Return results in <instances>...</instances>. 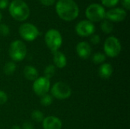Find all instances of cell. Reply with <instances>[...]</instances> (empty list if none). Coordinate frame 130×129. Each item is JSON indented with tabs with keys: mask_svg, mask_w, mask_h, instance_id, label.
I'll use <instances>...</instances> for the list:
<instances>
[{
	"mask_svg": "<svg viewBox=\"0 0 130 129\" xmlns=\"http://www.w3.org/2000/svg\"><path fill=\"white\" fill-rule=\"evenodd\" d=\"M44 40L46 46L52 52L59 51L62 44V34L58 30L56 29L48 30L45 34Z\"/></svg>",
	"mask_w": 130,
	"mask_h": 129,
	"instance_id": "4",
	"label": "cell"
},
{
	"mask_svg": "<svg viewBox=\"0 0 130 129\" xmlns=\"http://www.w3.org/2000/svg\"><path fill=\"white\" fill-rule=\"evenodd\" d=\"M10 33V27L6 24H0V35L7 36Z\"/></svg>",
	"mask_w": 130,
	"mask_h": 129,
	"instance_id": "23",
	"label": "cell"
},
{
	"mask_svg": "<svg viewBox=\"0 0 130 129\" xmlns=\"http://www.w3.org/2000/svg\"><path fill=\"white\" fill-rule=\"evenodd\" d=\"M121 4L125 10L130 9V0H121Z\"/></svg>",
	"mask_w": 130,
	"mask_h": 129,
	"instance_id": "28",
	"label": "cell"
},
{
	"mask_svg": "<svg viewBox=\"0 0 130 129\" xmlns=\"http://www.w3.org/2000/svg\"><path fill=\"white\" fill-rule=\"evenodd\" d=\"M8 11L13 19L24 21L30 16V8L23 0H13L8 5Z\"/></svg>",
	"mask_w": 130,
	"mask_h": 129,
	"instance_id": "2",
	"label": "cell"
},
{
	"mask_svg": "<svg viewBox=\"0 0 130 129\" xmlns=\"http://www.w3.org/2000/svg\"><path fill=\"white\" fill-rule=\"evenodd\" d=\"M106 11L103 5L98 3H92L89 5L85 10V17L87 20L94 23L100 22L105 18Z\"/></svg>",
	"mask_w": 130,
	"mask_h": 129,
	"instance_id": "5",
	"label": "cell"
},
{
	"mask_svg": "<svg viewBox=\"0 0 130 129\" xmlns=\"http://www.w3.org/2000/svg\"><path fill=\"white\" fill-rule=\"evenodd\" d=\"M106 60V56L104 53L102 52H96L94 54L93 57H92V61L94 64L96 65H100V64H103L104 63Z\"/></svg>",
	"mask_w": 130,
	"mask_h": 129,
	"instance_id": "19",
	"label": "cell"
},
{
	"mask_svg": "<svg viewBox=\"0 0 130 129\" xmlns=\"http://www.w3.org/2000/svg\"><path fill=\"white\" fill-rule=\"evenodd\" d=\"M127 12L122 8H113L107 11L105 14V18L110 22H121L126 19Z\"/></svg>",
	"mask_w": 130,
	"mask_h": 129,
	"instance_id": "11",
	"label": "cell"
},
{
	"mask_svg": "<svg viewBox=\"0 0 130 129\" xmlns=\"http://www.w3.org/2000/svg\"><path fill=\"white\" fill-rule=\"evenodd\" d=\"M101 1L104 6L107 8H112L115 7L120 2V0H101Z\"/></svg>",
	"mask_w": 130,
	"mask_h": 129,
	"instance_id": "24",
	"label": "cell"
},
{
	"mask_svg": "<svg viewBox=\"0 0 130 129\" xmlns=\"http://www.w3.org/2000/svg\"><path fill=\"white\" fill-rule=\"evenodd\" d=\"M95 31V26L94 23L88 20H82L79 21L75 26L76 33L82 37L91 36Z\"/></svg>",
	"mask_w": 130,
	"mask_h": 129,
	"instance_id": "10",
	"label": "cell"
},
{
	"mask_svg": "<svg viewBox=\"0 0 130 129\" xmlns=\"http://www.w3.org/2000/svg\"><path fill=\"white\" fill-rule=\"evenodd\" d=\"M8 0H0V10L5 9L8 6Z\"/></svg>",
	"mask_w": 130,
	"mask_h": 129,
	"instance_id": "29",
	"label": "cell"
},
{
	"mask_svg": "<svg viewBox=\"0 0 130 129\" xmlns=\"http://www.w3.org/2000/svg\"><path fill=\"white\" fill-rule=\"evenodd\" d=\"M16 64L14 62H8L5 63L3 68V72L5 75L10 76L14 74V72L16 71Z\"/></svg>",
	"mask_w": 130,
	"mask_h": 129,
	"instance_id": "17",
	"label": "cell"
},
{
	"mask_svg": "<svg viewBox=\"0 0 130 129\" xmlns=\"http://www.w3.org/2000/svg\"><path fill=\"white\" fill-rule=\"evenodd\" d=\"M22 129H34V128L30 122H25L22 125Z\"/></svg>",
	"mask_w": 130,
	"mask_h": 129,
	"instance_id": "30",
	"label": "cell"
},
{
	"mask_svg": "<svg viewBox=\"0 0 130 129\" xmlns=\"http://www.w3.org/2000/svg\"><path fill=\"white\" fill-rule=\"evenodd\" d=\"M122 49V46L120 40L114 36H109L106 39L104 43V51L105 56L110 58L117 57Z\"/></svg>",
	"mask_w": 130,
	"mask_h": 129,
	"instance_id": "6",
	"label": "cell"
},
{
	"mask_svg": "<svg viewBox=\"0 0 130 129\" xmlns=\"http://www.w3.org/2000/svg\"><path fill=\"white\" fill-rule=\"evenodd\" d=\"M11 129H21V127L20 126H18V125H13Z\"/></svg>",
	"mask_w": 130,
	"mask_h": 129,
	"instance_id": "31",
	"label": "cell"
},
{
	"mask_svg": "<svg viewBox=\"0 0 130 129\" xmlns=\"http://www.w3.org/2000/svg\"><path fill=\"white\" fill-rule=\"evenodd\" d=\"M91 42L94 45H98L101 42V37L98 34H92L90 39Z\"/></svg>",
	"mask_w": 130,
	"mask_h": 129,
	"instance_id": "26",
	"label": "cell"
},
{
	"mask_svg": "<svg viewBox=\"0 0 130 129\" xmlns=\"http://www.w3.org/2000/svg\"><path fill=\"white\" fill-rule=\"evenodd\" d=\"M53 63L56 68L59 69L64 68L67 65V59L64 53L60 51H56L53 52Z\"/></svg>",
	"mask_w": 130,
	"mask_h": 129,
	"instance_id": "14",
	"label": "cell"
},
{
	"mask_svg": "<svg viewBox=\"0 0 130 129\" xmlns=\"http://www.w3.org/2000/svg\"><path fill=\"white\" fill-rule=\"evenodd\" d=\"M44 118L45 117H44L43 113L40 110L36 109L31 113V119L36 122H42Z\"/></svg>",
	"mask_w": 130,
	"mask_h": 129,
	"instance_id": "21",
	"label": "cell"
},
{
	"mask_svg": "<svg viewBox=\"0 0 130 129\" xmlns=\"http://www.w3.org/2000/svg\"><path fill=\"white\" fill-rule=\"evenodd\" d=\"M2 19V12H1V11H0V22H1Z\"/></svg>",
	"mask_w": 130,
	"mask_h": 129,
	"instance_id": "32",
	"label": "cell"
},
{
	"mask_svg": "<svg viewBox=\"0 0 130 129\" xmlns=\"http://www.w3.org/2000/svg\"><path fill=\"white\" fill-rule=\"evenodd\" d=\"M72 95V89L65 82L59 81L55 83L51 88V96L57 100H66Z\"/></svg>",
	"mask_w": 130,
	"mask_h": 129,
	"instance_id": "7",
	"label": "cell"
},
{
	"mask_svg": "<svg viewBox=\"0 0 130 129\" xmlns=\"http://www.w3.org/2000/svg\"><path fill=\"white\" fill-rule=\"evenodd\" d=\"M7 101H8V95H7V94L5 91L0 90V106L5 104Z\"/></svg>",
	"mask_w": 130,
	"mask_h": 129,
	"instance_id": "25",
	"label": "cell"
},
{
	"mask_svg": "<svg viewBox=\"0 0 130 129\" xmlns=\"http://www.w3.org/2000/svg\"><path fill=\"white\" fill-rule=\"evenodd\" d=\"M18 33L21 37L27 42L35 40L39 36L38 28L30 23H24L21 24L18 28Z\"/></svg>",
	"mask_w": 130,
	"mask_h": 129,
	"instance_id": "8",
	"label": "cell"
},
{
	"mask_svg": "<svg viewBox=\"0 0 130 129\" xmlns=\"http://www.w3.org/2000/svg\"><path fill=\"white\" fill-rule=\"evenodd\" d=\"M33 90L36 95L42 97L50 90V80L44 76L38 77L33 83Z\"/></svg>",
	"mask_w": 130,
	"mask_h": 129,
	"instance_id": "9",
	"label": "cell"
},
{
	"mask_svg": "<svg viewBox=\"0 0 130 129\" xmlns=\"http://www.w3.org/2000/svg\"><path fill=\"white\" fill-rule=\"evenodd\" d=\"M23 74L24 78L30 81H34L38 78V71L37 68L33 65L25 66L23 71Z\"/></svg>",
	"mask_w": 130,
	"mask_h": 129,
	"instance_id": "16",
	"label": "cell"
},
{
	"mask_svg": "<svg viewBox=\"0 0 130 129\" xmlns=\"http://www.w3.org/2000/svg\"><path fill=\"white\" fill-rule=\"evenodd\" d=\"M101 30L107 34H109L113 32V25L112 22H110L108 20H103V21L101 24Z\"/></svg>",
	"mask_w": 130,
	"mask_h": 129,
	"instance_id": "18",
	"label": "cell"
},
{
	"mask_svg": "<svg viewBox=\"0 0 130 129\" xmlns=\"http://www.w3.org/2000/svg\"><path fill=\"white\" fill-rule=\"evenodd\" d=\"M53 97L48 94L42 96L40 98V103L43 106H50L53 103Z\"/></svg>",
	"mask_w": 130,
	"mask_h": 129,
	"instance_id": "22",
	"label": "cell"
},
{
	"mask_svg": "<svg viewBox=\"0 0 130 129\" xmlns=\"http://www.w3.org/2000/svg\"><path fill=\"white\" fill-rule=\"evenodd\" d=\"M40 2L44 6H51L55 4L56 0H39Z\"/></svg>",
	"mask_w": 130,
	"mask_h": 129,
	"instance_id": "27",
	"label": "cell"
},
{
	"mask_svg": "<svg viewBox=\"0 0 130 129\" xmlns=\"http://www.w3.org/2000/svg\"><path fill=\"white\" fill-rule=\"evenodd\" d=\"M56 68L54 66V65H47L44 69V77H46L48 79H50L53 78L56 73Z\"/></svg>",
	"mask_w": 130,
	"mask_h": 129,
	"instance_id": "20",
	"label": "cell"
},
{
	"mask_svg": "<svg viewBox=\"0 0 130 129\" xmlns=\"http://www.w3.org/2000/svg\"><path fill=\"white\" fill-rule=\"evenodd\" d=\"M27 46L21 40H16L11 43L8 49V54L12 62H18L24 60L27 56Z\"/></svg>",
	"mask_w": 130,
	"mask_h": 129,
	"instance_id": "3",
	"label": "cell"
},
{
	"mask_svg": "<svg viewBox=\"0 0 130 129\" xmlns=\"http://www.w3.org/2000/svg\"><path fill=\"white\" fill-rule=\"evenodd\" d=\"M113 66L110 63H103L98 69V75L103 79H108L113 75Z\"/></svg>",
	"mask_w": 130,
	"mask_h": 129,
	"instance_id": "15",
	"label": "cell"
},
{
	"mask_svg": "<svg viewBox=\"0 0 130 129\" xmlns=\"http://www.w3.org/2000/svg\"><path fill=\"white\" fill-rule=\"evenodd\" d=\"M75 50L77 52V55L79 58L82 59H88L91 55V47L90 44L88 42L82 41L79 42L75 47Z\"/></svg>",
	"mask_w": 130,
	"mask_h": 129,
	"instance_id": "12",
	"label": "cell"
},
{
	"mask_svg": "<svg viewBox=\"0 0 130 129\" xmlns=\"http://www.w3.org/2000/svg\"><path fill=\"white\" fill-rule=\"evenodd\" d=\"M56 12L63 21H72L79 14V8L74 0H58L56 3Z\"/></svg>",
	"mask_w": 130,
	"mask_h": 129,
	"instance_id": "1",
	"label": "cell"
},
{
	"mask_svg": "<svg viewBox=\"0 0 130 129\" xmlns=\"http://www.w3.org/2000/svg\"><path fill=\"white\" fill-rule=\"evenodd\" d=\"M42 125L43 129H61L62 122L60 119L53 116H49L44 118L42 122Z\"/></svg>",
	"mask_w": 130,
	"mask_h": 129,
	"instance_id": "13",
	"label": "cell"
}]
</instances>
